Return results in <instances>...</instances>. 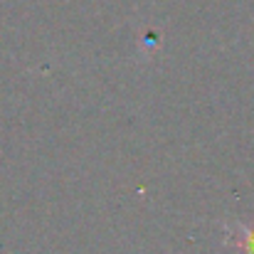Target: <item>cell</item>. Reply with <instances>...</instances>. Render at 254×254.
Instances as JSON below:
<instances>
[{
	"label": "cell",
	"instance_id": "1",
	"mask_svg": "<svg viewBox=\"0 0 254 254\" xmlns=\"http://www.w3.org/2000/svg\"><path fill=\"white\" fill-rule=\"evenodd\" d=\"M230 240L235 242V247L242 254H254V225H237V230H232Z\"/></svg>",
	"mask_w": 254,
	"mask_h": 254
}]
</instances>
